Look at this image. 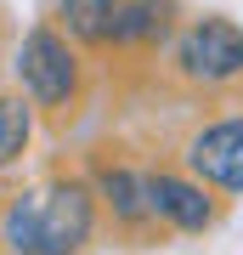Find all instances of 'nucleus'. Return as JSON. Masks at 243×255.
<instances>
[{"mask_svg": "<svg viewBox=\"0 0 243 255\" xmlns=\"http://www.w3.org/2000/svg\"><path fill=\"white\" fill-rule=\"evenodd\" d=\"M102 199L80 176H57L40 193V255H85L96 238Z\"/></svg>", "mask_w": 243, "mask_h": 255, "instance_id": "3", "label": "nucleus"}, {"mask_svg": "<svg viewBox=\"0 0 243 255\" xmlns=\"http://www.w3.org/2000/svg\"><path fill=\"white\" fill-rule=\"evenodd\" d=\"M170 74L192 91H238L243 85V28L226 17H192L170 40Z\"/></svg>", "mask_w": 243, "mask_h": 255, "instance_id": "2", "label": "nucleus"}, {"mask_svg": "<svg viewBox=\"0 0 243 255\" xmlns=\"http://www.w3.org/2000/svg\"><path fill=\"white\" fill-rule=\"evenodd\" d=\"M0 250L6 255H40V193H6L0 199Z\"/></svg>", "mask_w": 243, "mask_h": 255, "instance_id": "10", "label": "nucleus"}, {"mask_svg": "<svg viewBox=\"0 0 243 255\" xmlns=\"http://www.w3.org/2000/svg\"><path fill=\"white\" fill-rule=\"evenodd\" d=\"M119 11H125V0H57V23L80 46H113Z\"/></svg>", "mask_w": 243, "mask_h": 255, "instance_id": "9", "label": "nucleus"}, {"mask_svg": "<svg viewBox=\"0 0 243 255\" xmlns=\"http://www.w3.org/2000/svg\"><path fill=\"white\" fill-rule=\"evenodd\" d=\"M34 125H40V108L34 97L23 91H0V176L17 170V164L28 159V147H34Z\"/></svg>", "mask_w": 243, "mask_h": 255, "instance_id": "7", "label": "nucleus"}, {"mask_svg": "<svg viewBox=\"0 0 243 255\" xmlns=\"http://www.w3.org/2000/svg\"><path fill=\"white\" fill-rule=\"evenodd\" d=\"M11 68H17V85L34 97L40 114H51V119L80 114V102H85V51L63 23H34L17 40Z\"/></svg>", "mask_w": 243, "mask_h": 255, "instance_id": "1", "label": "nucleus"}, {"mask_svg": "<svg viewBox=\"0 0 243 255\" xmlns=\"http://www.w3.org/2000/svg\"><path fill=\"white\" fill-rule=\"evenodd\" d=\"M153 216L170 233H209L221 221V199L187 164H159L153 170Z\"/></svg>", "mask_w": 243, "mask_h": 255, "instance_id": "5", "label": "nucleus"}, {"mask_svg": "<svg viewBox=\"0 0 243 255\" xmlns=\"http://www.w3.org/2000/svg\"><path fill=\"white\" fill-rule=\"evenodd\" d=\"M170 0H125V11H119V28H113V46H159V40L175 34V17H170Z\"/></svg>", "mask_w": 243, "mask_h": 255, "instance_id": "8", "label": "nucleus"}, {"mask_svg": "<svg viewBox=\"0 0 243 255\" xmlns=\"http://www.w3.org/2000/svg\"><path fill=\"white\" fill-rule=\"evenodd\" d=\"M181 164L198 182H209L221 199H243V114L204 119L187 142H181Z\"/></svg>", "mask_w": 243, "mask_h": 255, "instance_id": "4", "label": "nucleus"}, {"mask_svg": "<svg viewBox=\"0 0 243 255\" xmlns=\"http://www.w3.org/2000/svg\"><path fill=\"white\" fill-rule=\"evenodd\" d=\"M90 187H96V199H102V216H108L119 233H153L159 227V216H153V170H136V164L113 159V164H96Z\"/></svg>", "mask_w": 243, "mask_h": 255, "instance_id": "6", "label": "nucleus"}]
</instances>
